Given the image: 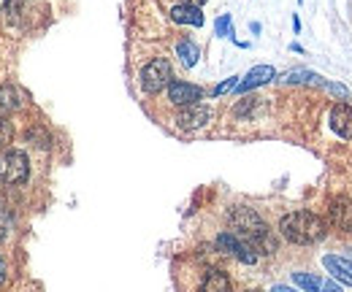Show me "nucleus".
Wrapping results in <instances>:
<instances>
[{"label":"nucleus","instance_id":"nucleus-1","mask_svg":"<svg viewBox=\"0 0 352 292\" xmlns=\"http://www.w3.org/2000/svg\"><path fill=\"white\" fill-rule=\"evenodd\" d=\"M230 227L244 244H250L255 251H261V254H274L276 251V238L268 230V225L261 219V214H255V209H247V206L233 209L230 211Z\"/></svg>","mask_w":352,"mask_h":292},{"label":"nucleus","instance_id":"nucleus-2","mask_svg":"<svg viewBox=\"0 0 352 292\" xmlns=\"http://www.w3.org/2000/svg\"><path fill=\"white\" fill-rule=\"evenodd\" d=\"M279 233L290 241V244H317L325 238L328 233V225L320 214H311V211H293V214H285L282 222H279Z\"/></svg>","mask_w":352,"mask_h":292},{"label":"nucleus","instance_id":"nucleus-3","mask_svg":"<svg viewBox=\"0 0 352 292\" xmlns=\"http://www.w3.org/2000/svg\"><path fill=\"white\" fill-rule=\"evenodd\" d=\"M30 173L28 155L19 149H3L0 152V181L3 184H22Z\"/></svg>","mask_w":352,"mask_h":292},{"label":"nucleus","instance_id":"nucleus-4","mask_svg":"<svg viewBox=\"0 0 352 292\" xmlns=\"http://www.w3.org/2000/svg\"><path fill=\"white\" fill-rule=\"evenodd\" d=\"M168 84H171V63H168V60L155 57L152 63L144 65V71H141V87H144V92L157 95V92L166 89Z\"/></svg>","mask_w":352,"mask_h":292},{"label":"nucleus","instance_id":"nucleus-5","mask_svg":"<svg viewBox=\"0 0 352 292\" xmlns=\"http://www.w3.org/2000/svg\"><path fill=\"white\" fill-rule=\"evenodd\" d=\"M217 247H220L222 251H228V254H233L236 260H241L244 265H255V262H258L255 249H252L250 244H244L236 233H220V236H217Z\"/></svg>","mask_w":352,"mask_h":292},{"label":"nucleus","instance_id":"nucleus-6","mask_svg":"<svg viewBox=\"0 0 352 292\" xmlns=\"http://www.w3.org/2000/svg\"><path fill=\"white\" fill-rule=\"evenodd\" d=\"M212 120V109L204 106V103H192V106H184L179 114H176V125L182 130H198V127L209 125Z\"/></svg>","mask_w":352,"mask_h":292},{"label":"nucleus","instance_id":"nucleus-7","mask_svg":"<svg viewBox=\"0 0 352 292\" xmlns=\"http://www.w3.org/2000/svg\"><path fill=\"white\" fill-rule=\"evenodd\" d=\"M204 98V89L201 87H195V84H187V82H171L168 84V100L174 103V106H192V103H198Z\"/></svg>","mask_w":352,"mask_h":292},{"label":"nucleus","instance_id":"nucleus-8","mask_svg":"<svg viewBox=\"0 0 352 292\" xmlns=\"http://www.w3.org/2000/svg\"><path fill=\"white\" fill-rule=\"evenodd\" d=\"M293 282H296V287H301V290H307V292H342V287H339L336 282H328V279H322V276H317V273L296 271V273H293Z\"/></svg>","mask_w":352,"mask_h":292},{"label":"nucleus","instance_id":"nucleus-9","mask_svg":"<svg viewBox=\"0 0 352 292\" xmlns=\"http://www.w3.org/2000/svg\"><path fill=\"white\" fill-rule=\"evenodd\" d=\"M322 265L333 273L336 282L350 284L352 287V260H344V257H339V254H325V257H322Z\"/></svg>","mask_w":352,"mask_h":292},{"label":"nucleus","instance_id":"nucleus-10","mask_svg":"<svg viewBox=\"0 0 352 292\" xmlns=\"http://www.w3.org/2000/svg\"><path fill=\"white\" fill-rule=\"evenodd\" d=\"M331 127H333L336 135L352 138V106H347V103L333 106V111H331Z\"/></svg>","mask_w":352,"mask_h":292},{"label":"nucleus","instance_id":"nucleus-11","mask_svg":"<svg viewBox=\"0 0 352 292\" xmlns=\"http://www.w3.org/2000/svg\"><path fill=\"white\" fill-rule=\"evenodd\" d=\"M271 79H276V71L271 68V65H255L247 76H244V82H239V92H250V89H255V87H263L268 84Z\"/></svg>","mask_w":352,"mask_h":292},{"label":"nucleus","instance_id":"nucleus-12","mask_svg":"<svg viewBox=\"0 0 352 292\" xmlns=\"http://www.w3.org/2000/svg\"><path fill=\"white\" fill-rule=\"evenodd\" d=\"M331 222L339 227V230H347L352 233V203L344 198H336L331 203Z\"/></svg>","mask_w":352,"mask_h":292},{"label":"nucleus","instance_id":"nucleus-13","mask_svg":"<svg viewBox=\"0 0 352 292\" xmlns=\"http://www.w3.org/2000/svg\"><path fill=\"white\" fill-rule=\"evenodd\" d=\"M171 19L179 22V25H192V27H201V25H204V14H201V8H198V5H187V3H182V5H174V8H171Z\"/></svg>","mask_w":352,"mask_h":292},{"label":"nucleus","instance_id":"nucleus-14","mask_svg":"<svg viewBox=\"0 0 352 292\" xmlns=\"http://www.w3.org/2000/svg\"><path fill=\"white\" fill-rule=\"evenodd\" d=\"M19 109V92L14 84H0V117H8Z\"/></svg>","mask_w":352,"mask_h":292},{"label":"nucleus","instance_id":"nucleus-15","mask_svg":"<svg viewBox=\"0 0 352 292\" xmlns=\"http://www.w3.org/2000/svg\"><path fill=\"white\" fill-rule=\"evenodd\" d=\"M201 292H230V279L222 271H209L201 284Z\"/></svg>","mask_w":352,"mask_h":292},{"label":"nucleus","instance_id":"nucleus-16","mask_svg":"<svg viewBox=\"0 0 352 292\" xmlns=\"http://www.w3.org/2000/svg\"><path fill=\"white\" fill-rule=\"evenodd\" d=\"M176 54H179V60H182L187 68H192V65L198 63V57H201L198 46H195L192 41H179V43H176Z\"/></svg>","mask_w":352,"mask_h":292},{"label":"nucleus","instance_id":"nucleus-17","mask_svg":"<svg viewBox=\"0 0 352 292\" xmlns=\"http://www.w3.org/2000/svg\"><path fill=\"white\" fill-rule=\"evenodd\" d=\"M285 82L287 84H320V87H322V82H325V79H322V76H317V74H311V71H290V74H287V76H285Z\"/></svg>","mask_w":352,"mask_h":292},{"label":"nucleus","instance_id":"nucleus-18","mask_svg":"<svg viewBox=\"0 0 352 292\" xmlns=\"http://www.w3.org/2000/svg\"><path fill=\"white\" fill-rule=\"evenodd\" d=\"M11 227H14V219H11L6 211H0V244L11 236Z\"/></svg>","mask_w":352,"mask_h":292},{"label":"nucleus","instance_id":"nucleus-19","mask_svg":"<svg viewBox=\"0 0 352 292\" xmlns=\"http://www.w3.org/2000/svg\"><path fill=\"white\" fill-rule=\"evenodd\" d=\"M11 135H14V127H11V122H6V120L0 117V146H6V144L11 141Z\"/></svg>","mask_w":352,"mask_h":292},{"label":"nucleus","instance_id":"nucleus-20","mask_svg":"<svg viewBox=\"0 0 352 292\" xmlns=\"http://www.w3.org/2000/svg\"><path fill=\"white\" fill-rule=\"evenodd\" d=\"M239 87V76H230L228 82L217 84V89H214V95H225V92H230V89H236Z\"/></svg>","mask_w":352,"mask_h":292},{"label":"nucleus","instance_id":"nucleus-21","mask_svg":"<svg viewBox=\"0 0 352 292\" xmlns=\"http://www.w3.org/2000/svg\"><path fill=\"white\" fill-rule=\"evenodd\" d=\"M322 87L328 89V92H333V95H339V98H347L350 92H347V87H342V84H331V82H322Z\"/></svg>","mask_w":352,"mask_h":292},{"label":"nucleus","instance_id":"nucleus-22","mask_svg":"<svg viewBox=\"0 0 352 292\" xmlns=\"http://www.w3.org/2000/svg\"><path fill=\"white\" fill-rule=\"evenodd\" d=\"M228 30H230V16L225 14L217 19V36H228Z\"/></svg>","mask_w":352,"mask_h":292},{"label":"nucleus","instance_id":"nucleus-23","mask_svg":"<svg viewBox=\"0 0 352 292\" xmlns=\"http://www.w3.org/2000/svg\"><path fill=\"white\" fill-rule=\"evenodd\" d=\"M3 282H6V260L0 257V284H3Z\"/></svg>","mask_w":352,"mask_h":292},{"label":"nucleus","instance_id":"nucleus-24","mask_svg":"<svg viewBox=\"0 0 352 292\" xmlns=\"http://www.w3.org/2000/svg\"><path fill=\"white\" fill-rule=\"evenodd\" d=\"M271 292H298V290H293V287H285V284H276Z\"/></svg>","mask_w":352,"mask_h":292},{"label":"nucleus","instance_id":"nucleus-25","mask_svg":"<svg viewBox=\"0 0 352 292\" xmlns=\"http://www.w3.org/2000/svg\"><path fill=\"white\" fill-rule=\"evenodd\" d=\"M184 3H187V5H204L206 0H184Z\"/></svg>","mask_w":352,"mask_h":292},{"label":"nucleus","instance_id":"nucleus-26","mask_svg":"<svg viewBox=\"0 0 352 292\" xmlns=\"http://www.w3.org/2000/svg\"><path fill=\"white\" fill-rule=\"evenodd\" d=\"M8 3H11V0H0V11H3V8H8Z\"/></svg>","mask_w":352,"mask_h":292}]
</instances>
